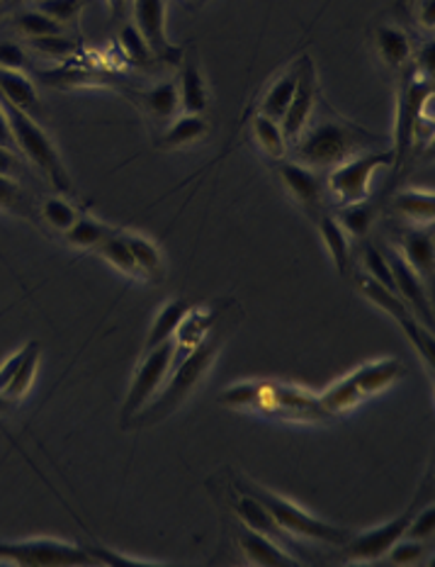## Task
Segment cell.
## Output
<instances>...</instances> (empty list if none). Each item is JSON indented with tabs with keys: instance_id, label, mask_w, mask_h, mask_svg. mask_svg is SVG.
I'll return each mask as SVG.
<instances>
[{
	"instance_id": "obj_54",
	"label": "cell",
	"mask_w": 435,
	"mask_h": 567,
	"mask_svg": "<svg viewBox=\"0 0 435 567\" xmlns=\"http://www.w3.org/2000/svg\"><path fill=\"white\" fill-rule=\"evenodd\" d=\"M0 3H3V0H0Z\"/></svg>"
},
{
	"instance_id": "obj_42",
	"label": "cell",
	"mask_w": 435,
	"mask_h": 567,
	"mask_svg": "<svg viewBox=\"0 0 435 567\" xmlns=\"http://www.w3.org/2000/svg\"><path fill=\"white\" fill-rule=\"evenodd\" d=\"M433 526H435V509H433V504L428 502L412 516V522H408L404 538L421 540V544H426V540L433 538Z\"/></svg>"
},
{
	"instance_id": "obj_10",
	"label": "cell",
	"mask_w": 435,
	"mask_h": 567,
	"mask_svg": "<svg viewBox=\"0 0 435 567\" xmlns=\"http://www.w3.org/2000/svg\"><path fill=\"white\" fill-rule=\"evenodd\" d=\"M170 365H173V341L160 343V347L152 351H144L139 365H136L127 398H124V406H122L124 429L130 426L132 419L156 398L160 388H164L166 378L170 375Z\"/></svg>"
},
{
	"instance_id": "obj_19",
	"label": "cell",
	"mask_w": 435,
	"mask_h": 567,
	"mask_svg": "<svg viewBox=\"0 0 435 567\" xmlns=\"http://www.w3.org/2000/svg\"><path fill=\"white\" fill-rule=\"evenodd\" d=\"M178 93H180L183 113L205 115V110L209 105V95H207V83H205V76L200 71V64H197L195 54L183 56V61H180Z\"/></svg>"
},
{
	"instance_id": "obj_17",
	"label": "cell",
	"mask_w": 435,
	"mask_h": 567,
	"mask_svg": "<svg viewBox=\"0 0 435 567\" xmlns=\"http://www.w3.org/2000/svg\"><path fill=\"white\" fill-rule=\"evenodd\" d=\"M400 251L404 261L412 266L418 278L433 282V270H435V241H433V231L426 225H414V227H402L400 231Z\"/></svg>"
},
{
	"instance_id": "obj_8",
	"label": "cell",
	"mask_w": 435,
	"mask_h": 567,
	"mask_svg": "<svg viewBox=\"0 0 435 567\" xmlns=\"http://www.w3.org/2000/svg\"><path fill=\"white\" fill-rule=\"evenodd\" d=\"M433 475L428 473L426 483L421 485L418 495L414 497V502L408 504L406 512H402L396 519H392L390 524H382L377 528H370V532L365 534H358V536H351V540H348L343 548V560H355V563H365V560H380L390 553V548L396 544V540H402L406 528H408V522H412V516L424 507V504L431 502V495H433Z\"/></svg>"
},
{
	"instance_id": "obj_6",
	"label": "cell",
	"mask_w": 435,
	"mask_h": 567,
	"mask_svg": "<svg viewBox=\"0 0 435 567\" xmlns=\"http://www.w3.org/2000/svg\"><path fill=\"white\" fill-rule=\"evenodd\" d=\"M433 97V79L418 76L414 69V59L404 71H400V91H396V122H394V168L404 166L416 132L424 120L426 103Z\"/></svg>"
},
{
	"instance_id": "obj_16",
	"label": "cell",
	"mask_w": 435,
	"mask_h": 567,
	"mask_svg": "<svg viewBox=\"0 0 435 567\" xmlns=\"http://www.w3.org/2000/svg\"><path fill=\"white\" fill-rule=\"evenodd\" d=\"M231 512L236 514V519H239L241 526L251 528V532L263 534L266 538H270L272 544H278L280 548L290 550L294 548V538L284 532V528L276 522V516H272L266 504H260L253 495H248V492H241L234 487V502H231Z\"/></svg>"
},
{
	"instance_id": "obj_38",
	"label": "cell",
	"mask_w": 435,
	"mask_h": 567,
	"mask_svg": "<svg viewBox=\"0 0 435 567\" xmlns=\"http://www.w3.org/2000/svg\"><path fill=\"white\" fill-rule=\"evenodd\" d=\"M40 215H42V219L46 221L49 227L61 231V234H66L73 225H76V219L81 217L79 209L73 207V205L66 200V197H61V195L46 197V200H44L42 207H40Z\"/></svg>"
},
{
	"instance_id": "obj_29",
	"label": "cell",
	"mask_w": 435,
	"mask_h": 567,
	"mask_svg": "<svg viewBox=\"0 0 435 567\" xmlns=\"http://www.w3.org/2000/svg\"><path fill=\"white\" fill-rule=\"evenodd\" d=\"M251 130H253V140L260 146V152H263L270 162H282V158L288 156L290 144H288V140H284L278 120H270L266 115L256 113L251 120Z\"/></svg>"
},
{
	"instance_id": "obj_11",
	"label": "cell",
	"mask_w": 435,
	"mask_h": 567,
	"mask_svg": "<svg viewBox=\"0 0 435 567\" xmlns=\"http://www.w3.org/2000/svg\"><path fill=\"white\" fill-rule=\"evenodd\" d=\"M0 563L40 565V567L97 565L89 548L71 546V544H64V540H54V538H32V540H18V544L0 540Z\"/></svg>"
},
{
	"instance_id": "obj_36",
	"label": "cell",
	"mask_w": 435,
	"mask_h": 567,
	"mask_svg": "<svg viewBox=\"0 0 435 567\" xmlns=\"http://www.w3.org/2000/svg\"><path fill=\"white\" fill-rule=\"evenodd\" d=\"M112 229L103 221H97L93 217H79L76 225H73L64 237L73 246V249H97L107 237Z\"/></svg>"
},
{
	"instance_id": "obj_46",
	"label": "cell",
	"mask_w": 435,
	"mask_h": 567,
	"mask_svg": "<svg viewBox=\"0 0 435 567\" xmlns=\"http://www.w3.org/2000/svg\"><path fill=\"white\" fill-rule=\"evenodd\" d=\"M22 359H24V347H22L20 351L12 353L10 359H8L3 365H0V392L6 390V385L12 380V375H15V371H18V365L22 363Z\"/></svg>"
},
{
	"instance_id": "obj_53",
	"label": "cell",
	"mask_w": 435,
	"mask_h": 567,
	"mask_svg": "<svg viewBox=\"0 0 435 567\" xmlns=\"http://www.w3.org/2000/svg\"><path fill=\"white\" fill-rule=\"evenodd\" d=\"M197 3H205V0H197Z\"/></svg>"
},
{
	"instance_id": "obj_26",
	"label": "cell",
	"mask_w": 435,
	"mask_h": 567,
	"mask_svg": "<svg viewBox=\"0 0 435 567\" xmlns=\"http://www.w3.org/2000/svg\"><path fill=\"white\" fill-rule=\"evenodd\" d=\"M190 307L193 305L185 298L168 300L164 307H160L156 319H154V324H152V331H148V337L144 341V351H152V349L160 347V343L173 341V337H176V331L185 319V315L190 312Z\"/></svg>"
},
{
	"instance_id": "obj_52",
	"label": "cell",
	"mask_w": 435,
	"mask_h": 567,
	"mask_svg": "<svg viewBox=\"0 0 435 567\" xmlns=\"http://www.w3.org/2000/svg\"><path fill=\"white\" fill-rule=\"evenodd\" d=\"M0 18H3V3H0Z\"/></svg>"
},
{
	"instance_id": "obj_44",
	"label": "cell",
	"mask_w": 435,
	"mask_h": 567,
	"mask_svg": "<svg viewBox=\"0 0 435 567\" xmlns=\"http://www.w3.org/2000/svg\"><path fill=\"white\" fill-rule=\"evenodd\" d=\"M387 558L394 565H418L421 560L426 558V544H421V540L402 538V540H396V544L390 548Z\"/></svg>"
},
{
	"instance_id": "obj_3",
	"label": "cell",
	"mask_w": 435,
	"mask_h": 567,
	"mask_svg": "<svg viewBox=\"0 0 435 567\" xmlns=\"http://www.w3.org/2000/svg\"><path fill=\"white\" fill-rule=\"evenodd\" d=\"M219 402L234 410H256L284 419H304V422L331 419L314 394H307L300 388L278 385V382H244L224 392Z\"/></svg>"
},
{
	"instance_id": "obj_31",
	"label": "cell",
	"mask_w": 435,
	"mask_h": 567,
	"mask_svg": "<svg viewBox=\"0 0 435 567\" xmlns=\"http://www.w3.org/2000/svg\"><path fill=\"white\" fill-rule=\"evenodd\" d=\"M40 355H42V347L37 341H30L28 347H24V359L18 365L15 375H12V380L8 382L6 390H3V394H6L8 400L20 402L24 394L30 392L32 382L37 378V371H40Z\"/></svg>"
},
{
	"instance_id": "obj_32",
	"label": "cell",
	"mask_w": 435,
	"mask_h": 567,
	"mask_svg": "<svg viewBox=\"0 0 435 567\" xmlns=\"http://www.w3.org/2000/svg\"><path fill=\"white\" fill-rule=\"evenodd\" d=\"M363 392L358 390L355 380L351 375L341 378L339 382H333V385L324 392L319 394V402L324 410L333 416V414H343L348 410H353V406H358L360 402H363Z\"/></svg>"
},
{
	"instance_id": "obj_28",
	"label": "cell",
	"mask_w": 435,
	"mask_h": 567,
	"mask_svg": "<svg viewBox=\"0 0 435 567\" xmlns=\"http://www.w3.org/2000/svg\"><path fill=\"white\" fill-rule=\"evenodd\" d=\"M297 76H300V71H297V64H292L284 73H280V76L276 79V83H272L270 89L266 91V95L260 97L258 113L280 122L282 115H284V110H288V105L292 101V93L297 89Z\"/></svg>"
},
{
	"instance_id": "obj_41",
	"label": "cell",
	"mask_w": 435,
	"mask_h": 567,
	"mask_svg": "<svg viewBox=\"0 0 435 567\" xmlns=\"http://www.w3.org/2000/svg\"><path fill=\"white\" fill-rule=\"evenodd\" d=\"M37 52L54 59H69L79 52V42L69 34H52V37H40V40H32Z\"/></svg>"
},
{
	"instance_id": "obj_2",
	"label": "cell",
	"mask_w": 435,
	"mask_h": 567,
	"mask_svg": "<svg viewBox=\"0 0 435 567\" xmlns=\"http://www.w3.org/2000/svg\"><path fill=\"white\" fill-rule=\"evenodd\" d=\"M377 140L372 137L370 132L363 127L353 125V122H345L341 117H324L314 122V125H307L304 132L297 140L294 162H300L309 168H333L348 158L372 150V144Z\"/></svg>"
},
{
	"instance_id": "obj_51",
	"label": "cell",
	"mask_w": 435,
	"mask_h": 567,
	"mask_svg": "<svg viewBox=\"0 0 435 567\" xmlns=\"http://www.w3.org/2000/svg\"><path fill=\"white\" fill-rule=\"evenodd\" d=\"M18 406V402H12V400H8L3 392H0V414H8V412H12Z\"/></svg>"
},
{
	"instance_id": "obj_33",
	"label": "cell",
	"mask_w": 435,
	"mask_h": 567,
	"mask_svg": "<svg viewBox=\"0 0 435 567\" xmlns=\"http://www.w3.org/2000/svg\"><path fill=\"white\" fill-rule=\"evenodd\" d=\"M335 219L341 221V227L348 234H353V237L363 239L365 234L370 231V227L375 225L377 205L372 203L370 197H367V200H360V203H353V205H343L339 209V215H335Z\"/></svg>"
},
{
	"instance_id": "obj_50",
	"label": "cell",
	"mask_w": 435,
	"mask_h": 567,
	"mask_svg": "<svg viewBox=\"0 0 435 567\" xmlns=\"http://www.w3.org/2000/svg\"><path fill=\"white\" fill-rule=\"evenodd\" d=\"M421 24H424V28H428V30H433V0H424V6H421Z\"/></svg>"
},
{
	"instance_id": "obj_1",
	"label": "cell",
	"mask_w": 435,
	"mask_h": 567,
	"mask_svg": "<svg viewBox=\"0 0 435 567\" xmlns=\"http://www.w3.org/2000/svg\"><path fill=\"white\" fill-rule=\"evenodd\" d=\"M239 322H241L239 305L229 300V305L224 307V312L217 319L213 331H209V334L197 343V347L185 355L183 361H178L170 368V378H166L164 388H160L156 398L132 419L130 426H136V429L152 426V424L164 422V419H168L173 412H178L180 406L190 400V394L203 385L207 373L213 371L215 361L219 359L224 347H227V341L231 339L234 329L239 327Z\"/></svg>"
},
{
	"instance_id": "obj_23",
	"label": "cell",
	"mask_w": 435,
	"mask_h": 567,
	"mask_svg": "<svg viewBox=\"0 0 435 567\" xmlns=\"http://www.w3.org/2000/svg\"><path fill=\"white\" fill-rule=\"evenodd\" d=\"M0 95H3V103L22 110V113H28L32 117L40 115V95H37L32 81L24 76V71L0 69Z\"/></svg>"
},
{
	"instance_id": "obj_47",
	"label": "cell",
	"mask_w": 435,
	"mask_h": 567,
	"mask_svg": "<svg viewBox=\"0 0 435 567\" xmlns=\"http://www.w3.org/2000/svg\"><path fill=\"white\" fill-rule=\"evenodd\" d=\"M20 171V162L18 156L12 150H6V146H0V176H12L15 178Z\"/></svg>"
},
{
	"instance_id": "obj_35",
	"label": "cell",
	"mask_w": 435,
	"mask_h": 567,
	"mask_svg": "<svg viewBox=\"0 0 435 567\" xmlns=\"http://www.w3.org/2000/svg\"><path fill=\"white\" fill-rule=\"evenodd\" d=\"M117 40H120V49H122L124 59H127L134 66H148L156 59L152 47H148V42L144 40V34L136 30L134 22L122 24Z\"/></svg>"
},
{
	"instance_id": "obj_15",
	"label": "cell",
	"mask_w": 435,
	"mask_h": 567,
	"mask_svg": "<svg viewBox=\"0 0 435 567\" xmlns=\"http://www.w3.org/2000/svg\"><path fill=\"white\" fill-rule=\"evenodd\" d=\"M384 256H387V264H390L394 286H396V295H400V298L408 307H412V312L418 317V322L433 331V302H431V295L426 290V282L418 278L416 270L404 261L402 254L396 249H387L384 251Z\"/></svg>"
},
{
	"instance_id": "obj_43",
	"label": "cell",
	"mask_w": 435,
	"mask_h": 567,
	"mask_svg": "<svg viewBox=\"0 0 435 567\" xmlns=\"http://www.w3.org/2000/svg\"><path fill=\"white\" fill-rule=\"evenodd\" d=\"M85 0H37V10L46 12L49 18L59 20L61 24H69L79 18Z\"/></svg>"
},
{
	"instance_id": "obj_18",
	"label": "cell",
	"mask_w": 435,
	"mask_h": 567,
	"mask_svg": "<svg viewBox=\"0 0 435 567\" xmlns=\"http://www.w3.org/2000/svg\"><path fill=\"white\" fill-rule=\"evenodd\" d=\"M236 544H239L244 558L251 565H300V558L292 556L290 550L280 548L263 534L251 532V528H246L241 524L239 532H236Z\"/></svg>"
},
{
	"instance_id": "obj_24",
	"label": "cell",
	"mask_w": 435,
	"mask_h": 567,
	"mask_svg": "<svg viewBox=\"0 0 435 567\" xmlns=\"http://www.w3.org/2000/svg\"><path fill=\"white\" fill-rule=\"evenodd\" d=\"M209 134V122L203 115H180L168 122L166 132L160 134V150H185V146L200 144Z\"/></svg>"
},
{
	"instance_id": "obj_48",
	"label": "cell",
	"mask_w": 435,
	"mask_h": 567,
	"mask_svg": "<svg viewBox=\"0 0 435 567\" xmlns=\"http://www.w3.org/2000/svg\"><path fill=\"white\" fill-rule=\"evenodd\" d=\"M0 146H6V150H15V140H12L10 120L6 115L3 105H0Z\"/></svg>"
},
{
	"instance_id": "obj_30",
	"label": "cell",
	"mask_w": 435,
	"mask_h": 567,
	"mask_svg": "<svg viewBox=\"0 0 435 567\" xmlns=\"http://www.w3.org/2000/svg\"><path fill=\"white\" fill-rule=\"evenodd\" d=\"M394 213L412 225H433L435 200L431 190H404L394 197Z\"/></svg>"
},
{
	"instance_id": "obj_22",
	"label": "cell",
	"mask_w": 435,
	"mask_h": 567,
	"mask_svg": "<svg viewBox=\"0 0 435 567\" xmlns=\"http://www.w3.org/2000/svg\"><path fill=\"white\" fill-rule=\"evenodd\" d=\"M402 373H404V365L400 359H377L355 368L351 378L355 380L358 390L363 392V398H370V394H377L382 390H387L390 385H394V382L402 378Z\"/></svg>"
},
{
	"instance_id": "obj_5",
	"label": "cell",
	"mask_w": 435,
	"mask_h": 567,
	"mask_svg": "<svg viewBox=\"0 0 435 567\" xmlns=\"http://www.w3.org/2000/svg\"><path fill=\"white\" fill-rule=\"evenodd\" d=\"M6 115L10 120V130H12V140H15V150L28 158V162L40 171V174L52 183V186L59 193H71L73 183L69 176V168L61 158L56 144L52 137L42 130L40 122H37L32 115L22 113V110L12 107L3 103Z\"/></svg>"
},
{
	"instance_id": "obj_49",
	"label": "cell",
	"mask_w": 435,
	"mask_h": 567,
	"mask_svg": "<svg viewBox=\"0 0 435 567\" xmlns=\"http://www.w3.org/2000/svg\"><path fill=\"white\" fill-rule=\"evenodd\" d=\"M107 8H110V18L122 22L124 16H127V8H130V0H107Z\"/></svg>"
},
{
	"instance_id": "obj_4",
	"label": "cell",
	"mask_w": 435,
	"mask_h": 567,
	"mask_svg": "<svg viewBox=\"0 0 435 567\" xmlns=\"http://www.w3.org/2000/svg\"><path fill=\"white\" fill-rule=\"evenodd\" d=\"M234 487L241 489V492H248V495H253L260 504H266V509L272 516H276V522L292 538H307V540H314V544L341 548L353 536L351 532H348V528L319 519V516L304 512L302 507H297L294 502L276 495V492H270L268 487L253 483V480L241 477V480H236Z\"/></svg>"
},
{
	"instance_id": "obj_13",
	"label": "cell",
	"mask_w": 435,
	"mask_h": 567,
	"mask_svg": "<svg viewBox=\"0 0 435 567\" xmlns=\"http://www.w3.org/2000/svg\"><path fill=\"white\" fill-rule=\"evenodd\" d=\"M134 24L144 34L158 61L180 66L183 49L173 47L166 34V0H132Z\"/></svg>"
},
{
	"instance_id": "obj_40",
	"label": "cell",
	"mask_w": 435,
	"mask_h": 567,
	"mask_svg": "<svg viewBox=\"0 0 435 567\" xmlns=\"http://www.w3.org/2000/svg\"><path fill=\"white\" fill-rule=\"evenodd\" d=\"M0 209L10 215H20V217L32 215L30 195L22 190L18 178L0 176Z\"/></svg>"
},
{
	"instance_id": "obj_37",
	"label": "cell",
	"mask_w": 435,
	"mask_h": 567,
	"mask_svg": "<svg viewBox=\"0 0 435 567\" xmlns=\"http://www.w3.org/2000/svg\"><path fill=\"white\" fill-rule=\"evenodd\" d=\"M15 28L22 37L28 40H40V37H52V34H66V24L59 20L49 18L42 10H24L15 18Z\"/></svg>"
},
{
	"instance_id": "obj_27",
	"label": "cell",
	"mask_w": 435,
	"mask_h": 567,
	"mask_svg": "<svg viewBox=\"0 0 435 567\" xmlns=\"http://www.w3.org/2000/svg\"><path fill=\"white\" fill-rule=\"evenodd\" d=\"M122 237H124V241H127L134 261L142 270V278H152V280L166 278V258L152 239L142 237V234H132V231H122Z\"/></svg>"
},
{
	"instance_id": "obj_34",
	"label": "cell",
	"mask_w": 435,
	"mask_h": 567,
	"mask_svg": "<svg viewBox=\"0 0 435 567\" xmlns=\"http://www.w3.org/2000/svg\"><path fill=\"white\" fill-rule=\"evenodd\" d=\"M97 254H101L112 268H117L120 274L130 276V278H142V270H139V266H136L130 246L122 237V231L120 234L112 231L110 237L101 246H97Z\"/></svg>"
},
{
	"instance_id": "obj_25",
	"label": "cell",
	"mask_w": 435,
	"mask_h": 567,
	"mask_svg": "<svg viewBox=\"0 0 435 567\" xmlns=\"http://www.w3.org/2000/svg\"><path fill=\"white\" fill-rule=\"evenodd\" d=\"M139 103L144 107V113L160 122V125H168L170 120L178 117L180 110V93H178V83L176 81H164L139 93Z\"/></svg>"
},
{
	"instance_id": "obj_20",
	"label": "cell",
	"mask_w": 435,
	"mask_h": 567,
	"mask_svg": "<svg viewBox=\"0 0 435 567\" xmlns=\"http://www.w3.org/2000/svg\"><path fill=\"white\" fill-rule=\"evenodd\" d=\"M375 47L382 64L394 73L404 71L414 59L412 40H408V34L402 28H394V24H380L375 30Z\"/></svg>"
},
{
	"instance_id": "obj_9",
	"label": "cell",
	"mask_w": 435,
	"mask_h": 567,
	"mask_svg": "<svg viewBox=\"0 0 435 567\" xmlns=\"http://www.w3.org/2000/svg\"><path fill=\"white\" fill-rule=\"evenodd\" d=\"M355 286H358V290H360V295H363V298H367L372 305L380 307L382 312H387L394 319V322L400 324V329L404 331V337L408 339V343H412L414 351L421 355V359H424V363L428 365V371H433V365H435L433 334H431V329H426L424 324L418 322V317L412 312V307H408L400 298V295L380 286V282L367 278L365 274L355 276Z\"/></svg>"
},
{
	"instance_id": "obj_45",
	"label": "cell",
	"mask_w": 435,
	"mask_h": 567,
	"mask_svg": "<svg viewBox=\"0 0 435 567\" xmlns=\"http://www.w3.org/2000/svg\"><path fill=\"white\" fill-rule=\"evenodd\" d=\"M0 69L24 71L28 69V54L18 42H0Z\"/></svg>"
},
{
	"instance_id": "obj_14",
	"label": "cell",
	"mask_w": 435,
	"mask_h": 567,
	"mask_svg": "<svg viewBox=\"0 0 435 567\" xmlns=\"http://www.w3.org/2000/svg\"><path fill=\"white\" fill-rule=\"evenodd\" d=\"M278 176L282 188L288 190V195L307 215H312L317 219L324 213V186H321L314 168L282 158V162H278Z\"/></svg>"
},
{
	"instance_id": "obj_7",
	"label": "cell",
	"mask_w": 435,
	"mask_h": 567,
	"mask_svg": "<svg viewBox=\"0 0 435 567\" xmlns=\"http://www.w3.org/2000/svg\"><path fill=\"white\" fill-rule=\"evenodd\" d=\"M392 164H394L392 150L360 152L348 158V162L331 168V174L327 178V190L331 193L333 203H339V207L367 200L372 195V181H375V174L380 168L392 166Z\"/></svg>"
},
{
	"instance_id": "obj_21",
	"label": "cell",
	"mask_w": 435,
	"mask_h": 567,
	"mask_svg": "<svg viewBox=\"0 0 435 567\" xmlns=\"http://www.w3.org/2000/svg\"><path fill=\"white\" fill-rule=\"evenodd\" d=\"M314 221H317L319 237H321V241H324L335 270H339L341 276H348L351 274V256H353L351 234L341 227V221L335 219V215L321 213Z\"/></svg>"
},
{
	"instance_id": "obj_12",
	"label": "cell",
	"mask_w": 435,
	"mask_h": 567,
	"mask_svg": "<svg viewBox=\"0 0 435 567\" xmlns=\"http://www.w3.org/2000/svg\"><path fill=\"white\" fill-rule=\"evenodd\" d=\"M297 71H300V76H297V89L292 93V101H290L288 110H284V115L280 120L282 134L290 146L300 140L304 127L312 122L314 107H317V93H319L314 59L302 56L300 61H297Z\"/></svg>"
},
{
	"instance_id": "obj_39",
	"label": "cell",
	"mask_w": 435,
	"mask_h": 567,
	"mask_svg": "<svg viewBox=\"0 0 435 567\" xmlns=\"http://www.w3.org/2000/svg\"><path fill=\"white\" fill-rule=\"evenodd\" d=\"M360 258H363V268H365L367 278L380 282V286H384L387 290L396 292L392 270H390L387 256H384V251H380L375 244H363V246H360Z\"/></svg>"
}]
</instances>
